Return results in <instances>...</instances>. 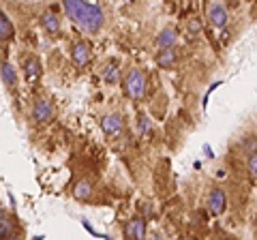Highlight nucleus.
Listing matches in <instances>:
<instances>
[{
    "instance_id": "1",
    "label": "nucleus",
    "mask_w": 257,
    "mask_h": 240,
    "mask_svg": "<svg viewBox=\"0 0 257 240\" xmlns=\"http://www.w3.org/2000/svg\"><path fill=\"white\" fill-rule=\"evenodd\" d=\"M62 7L67 18L73 24H77L88 35L101 33L103 26H105V13H103L101 7L92 3H86V0H62Z\"/></svg>"
},
{
    "instance_id": "12",
    "label": "nucleus",
    "mask_w": 257,
    "mask_h": 240,
    "mask_svg": "<svg viewBox=\"0 0 257 240\" xmlns=\"http://www.w3.org/2000/svg\"><path fill=\"white\" fill-rule=\"evenodd\" d=\"M15 37V26L13 22L7 18V13L0 9V43H9Z\"/></svg>"
},
{
    "instance_id": "6",
    "label": "nucleus",
    "mask_w": 257,
    "mask_h": 240,
    "mask_svg": "<svg viewBox=\"0 0 257 240\" xmlns=\"http://www.w3.org/2000/svg\"><path fill=\"white\" fill-rule=\"evenodd\" d=\"M208 210H210V214H214V217H219V214L227 210V197H225L223 189L210 191V195H208Z\"/></svg>"
},
{
    "instance_id": "8",
    "label": "nucleus",
    "mask_w": 257,
    "mask_h": 240,
    "mask_svg": "<svg viewBox=\"0 0 257 240\" xmlns=\"http://www.w3.org/2000/svg\"><path fill=\"white\" fill-rule=\"evenodd\" d=\"M208 20H210V24L214 28H223L229 20L227 9H225L221 3H210V7H208Z\"/></svg>"
},
{
    "instance_id": "21",
    "label": "nucleus",
    "mask_w": 257,
    "mask_h": 240,
    "mask_svg": "<svg viewBox=\"0 0 257 240\" xmlns=\"http://www.w3.org/2000/svg\"><path fill=\"white\" fill-rule=\"evenodd\" d=\"M82 225H84V227H86L88 231H90V234H92L94 238H107L105 234H101V231H96V229H94V227H92V225H90V223H88L86 219H82Z\"/></svg>"
},
{
    "instance_id": "23",
    "label": "nucleus",
    "mask_w": 257,
    "mask_h": 240,
    "mask_svg": "<svg viewBox=\"0 0 257 240\" xmlns=\"http://www.w3.org/2000/svg\"><path fill=\"white\" fill-rule=\"evenodd\" d=\"M219 86H221V82H214V84L210 86V90H208V92H206V97H204V107H206V103H208V97H210V94H212V92H214Z\"/></svg>"
},
{
    "instance_id": "13",
    "label": "nucleus",
    "mask_w": 257,
    "mask_h": 240,
    "mask_svg": "<svg viewBox=\"0 0 257 240\" xmlns=\"http://www.w3.org/2000/svg\"><path fill=\"white\" fill-rule=\"evenodd\" d=\"M176 41H178V33H176L174 28H163L157 37V45L161 50H170V47L176 45Z\"/></svg>"
},
{
    "instance_id": "17",
    "label": "nucleus",
    "mask_w": 257,
    "mask_h": 240,
    "mask_svg": "<svg viewBox=\"0 0 257 240\" xmlns=\"http://www.w3.org/2000/svg\"><path fill=\"white\" fill-rule=\"evenodd\" d=\"M138 127H140V135H142V138H146V135H150V131H152V120L146 114H140Z\"/></svg>"
},
{
    "instance_id": "15",
    "label": "nucleus",
    "mask_w": 257,
    "mask_h": 240,
    "mask_svg": "<svg viewBox=\"0 0 257 240\" xmlns=\"http://www.w3.org/2000/svg\"><path fill=\"white\" fill-rule=\"evenodd\" d=\"M92 191H94V187H92L90 180H79L73 187V197L79 199V202H86V199L92 197Z\"/></svg>"
},
{
    "instance_id": "9",
    "label": "nucleus",
    "mask_w": 257,
    "mask_h": 240,
    "mask_svg": "<svg viewBox=\"0 0 257 240\" xmlns=\"http://www.w3.org/2000/svg\"><path fill=\"white\" fill-rule=\"evenodd\" d=\"M0 77H3V84L7 86V90H15L18 86V71L7 58L0 60Z\"/></svg>"
},
{
    "instance_id": "16",
    "label": "nucleus",
    "mask_w": 257,
    "mask_h": 240,
    "mask_svg": "<svg viewBox=\"0 0 257 240\" xmlns=\"http://www.w3.org/2000/svg\"><path fill=\"white\" fill-rule=\"evenodd\" d=\"M176 60H178V56H176V52L172 50H161L159 54H157V67H161V69H172V67H176Z\"/></svg>"
},
{
    "instance_id": "19",
    "label": "nucleus",
    "mask_w": 257,
    "mask_h": 240,
    "mask_svg": "<svg viewBox=\"0 0 257 240\" xmlns=\"http://www.w3.org/2000/svg\"><path fill=\"white\" fill-rule=\"evenodd\" d=\"M246 167H248V176H251V178H257V150L248 157V165Z\"/></svg>"
},
{
    "instance_id": "7",
    "label": "nucleus",
    "mask_w": 257,
    "mask_h": 240,
    "mask_svg": "<svg viewBox=\"0 0 257 240\" xmlns=\"http://www.w3.org/2000/svg\"><path fill=\"white\" fill-rule=\"evenodd\" d=\"M71 60L75 67H86L90 62V47L84 41H75L71 45Z\"/></svg>"
},
{
    "instance_id": "11",
    "label": "nucleus",
    "mask_w": 257,
    "mask_h": 240,
    "mask_svg": "<svg viewBox=\"0 0 257 240\" xmlns=\"http://www.w3.org/2000/svg\"><path fill=\"white\" fill-rule=\"evenodd\" d=\"M39 22H41L43 30H45V33L50 35V37H58V35H60V28H62V26H60V18H58L56 13L45 11V13L41 15V20H39Z\"/></svg>"
},
{
    "instance_id": "25",
    "label": "nucleus",
    "mask_w": 257,
    "mask_h": 240,
    "mask_svg": "<svg viewBox=\"0 0 257 240\" xmlns=\"http://www.w3.org/2000/svg\"><path fill=\"white\" fill-rule=\"evenodd\" d=\"M255 180H257V178H255Z\"/></svg>"
},
{
    "instance_id": "2",
    "label": "nucleus",
    "mask_w": 257,
    "mask_h": 240,
    "mask_svg": "<svg viewBox=\"0 0 257 240\" xmlns=\"http://www.w3.org/2000/svg\"><path fill=\"white\" fill-rule=\"evenodd\" d=\"M146 88H148V77L140 69H131L122 77V90H124V94L128 99L142 101L144 94H146Z\"/></svg>"
},
{
    "instance_id": "3",
    "label": "nucleus",
    "mask_w": 257,
    "mask_h": 240,
    "mask_svg": "<svg viewBox=\"0 0 257 240\" xmlns=\"http://www.w3.org/2000/svg\"><path fill=\"white\" fill-rule=\"evenodd\" d=\"M30 118H32V123H35V125H47V123H52V118H54V105H52V101L45 99V97L35 99V103H32V107H30Z\"/></svg>"
},
{
    "instance_id": "18",
    "label": "nucleus",
    "mask_w": 257,
    "mask_h": 240,
    "mask_svg": "<svg viewBox=\"0 0 257 240\" xmlns=\"http://www.w3.org/2000/svg\"><path fill=\"white\" fill-rule=\"evenodd\" d=\"M103 82L105 84H118V67L107 65L105 71H103Z\"/></svg>"
},
{
    "instance_id": "24",
    "label": "nucleus",
    "mask_w": 257,
    "mask_h": 240,
    "mask_svg": "<svg viewBox=\"0 0 257 240\" xmlns=\"http://www.w3.org/2000/svg\"><path fill=\"white\" fill-rule=\"evenodd\" d=\"M204 150H206V157H208V159H212V157H214V153H212V150H210V146H208V144H206V146H204Z\"/></svg>"
},
{
    "instance_id": "10",
    "label": "nucleus",
    "mask_w": 257,
    "mask_h": 240,
    "mask_svg": "<svg viewBox=\"0 0 257 240\" xmlns=\"http://www.w3.org/2000/svg\"><path fill=\"white\" fill-rule=\"evenodd\" d=\"M124 236L126 238H135V240H142L144 236H146V219H144V217H133L124 225Z\"/></svg>"
},
{
    "instance_id": "4",
    "label": "nucleus",
    "mask_w": 257,
    "mask_h": 240,
    "mask_svg": "<svg viewBox=\"0 0 257 240\" xmlns=\"http://www.w3.org/2000/svg\"><path fill=\"white\" fill-rule=\"evenodd\" d=\"M22 73H24V77H26L28 82H35V79H39V77H41V73H43L41 60H39L37 56H32V54L22 56Z\"/></svg>"
},
{
    "instance_id": "22",
    "label": "nucleus",
    "mask_w": 257,
    "mask_h": 240,
    "mask_svg": "<svg viewBox=\"0 0 257 240\" xmlns=\"http://www.w3.org/2000/svg\"><path fill=\"white\" fill-rule=\"evenodd\" d=\"M142 217L146 219V221L152 217V204H150V202H146V204L142 206Z\"/></svg>"
},
{
    "instance_id": "5",
    "label": "nucleus",
    "mask_w": 257,
    "mask_h": 240,
    "mask_svg": "<svg viewBox=\"0 0 257 240\" xmlns=\"http://www.w3.org/2000/svg\"><path fill=\"white\" fill-rule=\"evenodd\" d=\"M101 131L107 135V138H118L120 133L124 131V120L120 118V114H107L101 118Z\"/></svg>"
},
{
    "instance_id": "14",
    "label": "nucleus",
    "mask_w": 257,
    "mask_h": 240,
    "mask_svg": "<svg viewBox=\"0 0 257 240\" xmlns=\"http://www.w3.org/2000/svg\"><path fill=\"white\" fill-rule=\"evenodd\" d=\"M18 234L15 229V219L9 217L7 212H0V238H13Z\"/></svg>"
},
{
    "instance_id": "20",
    "label": "nucleus",
    "mask_w": 257,
    "mask_h": 240,
    "mask_svg": "<svg viewBox=\"0 0 257 240\" xmlns=\"http://www.w3.org/2000/svg\"><path fill=\"white\" fill-rule=\"evenodd\" d=\"M189 33H191L193 37L202 33V24H199V20H197V18H193V20L189 22Z\"/></svg>"
}]
</instances>
